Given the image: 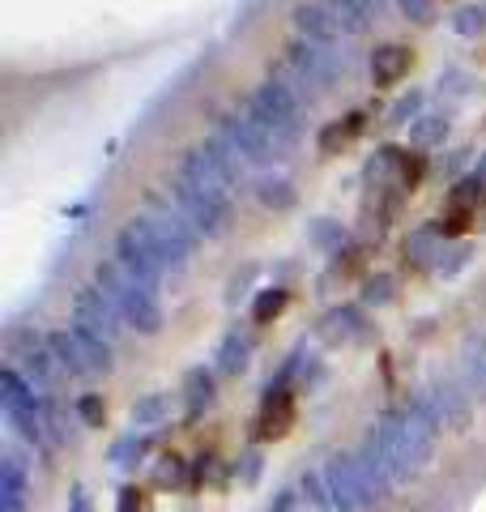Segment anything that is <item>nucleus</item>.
Wrapping results in <instances>:
<instances>
[{
	"label": "nucleus",
	"instance_id": "nucleus-1",
	"mask_svg": "<svg viewBox=\"0 0 486 512\" xmlns=\"http://www.w3.org/2000/svg\"><path fill=\"white\" fill-rule=\"evenodd\" d=\"M435 431H440V427H435L423 410L401 406V410H388L384 419L376 423V431L363 440V453L384 470L388 483L401 487V483H410V478L431 461Z\"/></svg>",
	"mask_w": 486,
	"mask_h": 512
},
{
	"label": "nucleus",
	"instance_id": "nucleus-2",
	"mask_svg": "<svg viewBox=\"0 0 486 512\" xmlns=\"http://www.w3.org/2000/svg\"><path fill=\"white\" fill-rule=\"evenodd\" d=\"M320 483H324V495H329V508L333 512H359V508H371L380 504L388 495V478L384 470L371 461L363 448L359 453H337L320 466Z\"/></svg>",
	"mask_w": 486,
	"mask_h": 512
},
{
	"label": "nucleus",
	"instance_id": "nucleus-3",
	"mask_svg": "<svg viewBox=\"0 0 486 512\" xmlns=\"http://www.w3.org/2000/svg\"><path fill=\"white\" fill-rule=\"evenodd\" d=\"M243 107H248V111H252V120L269 133L273 154H278V163L299 150V137H303V111H307V103H303L299 94L282 82V77H265V82L256 86V90L248 94V99H243Z\"/></svg>",
	"mask_w": 486,
	"mask_h": 512
},
{
	"label": "nucleus",
	"instance_id": "nucleus-4",
	"mask_svg": "<svg viewBox=\"0 0 486 512\" xmlns=\"http://www.w3.org/2000/svg\"><path fill=\"white\" fill-rule=\"evenodd\" d=\"M94 286L116 303L124 325L145 333V338H154V333L162 329V303H158V291L154 286H145L141 278H133L128 269L111 256V261H99V269H94Z\"/></svg>",
	"mask_w": 486,
	"mask_h": 512
},
{
	"label": "nucleus",
	"instance_id": "nucleus-5",
	"mask_svg": "<svg viewBox=\"0 0 486 512\" xmlns=\"http://www.w3.org/2000/svg\"><path fill=\"white\" fill-rule=\"evenodd\" d=\"M116 261H120L133 278H141L145 286H154V291H158V282L171 274L167 252H162L158 235H154L150 222H145V214L128 218L124 227H120V235H116Z\"/></svg>",
	"mask_w": 486,
	"mask_h": 512
},
{
	"label": "nucleus",
	"instance_id": "nucleus-6",
	"mask_svg": "<svg viewBox=\"0 0 486 512\" xmlns=\"http://www.w3.org/2000/svg\"><path fill=\"white\" fill-rule=\"evenodd\" d=\"M286 64L295 69L307 86H312L316 94L329 90L337 77H346L354 69L350 52H342L337 43H312V39H295L286 47Z\"/></svg>",
	"mask_w": 486,
	"mask_h": 512
},
{
	"label": "nucleus",
	"instance_id": "nucleus-7",
	"mask_svg": "<svg viewBox=\"0 0 486 512\" xmlns=\"http://www.w3.org/2000/svg\"><path fill=\"white\" fill-rule=\"evenodd\" d=\"M218 137H226L231 146L248 158L252 167H269V163H278V154H273V141L261 124L252 120V111L248 107H235V111H226V116L218 120Z\"/></svg>",
	"mask_w": 486,
	"mask_h": 512
},
{
	"label": "nucleus",
	"instance_id": "nucleus-8",
	"mask_svg": "<svg viewBox=\"0 0 486 512\" xmlns=\"http://www.w3.org/2000/svg\"><path fill=\"white\" fill-rule=\"evenodd\" d=\"M167 192L175 197V205H180V210L192 218V227L201 231V239L226 231V222H231V197H205V192L188 188L184 180H171Z\"/></svg>",
	"mask_w": 486,
	"mask_h": 512
},
{
	"label": "nucleus",
	"instance_id": "nucleus-9",
	"mask_svg": "<svg viewBox=\"0 0 486 512\" xmlns=\"http://www.w3.org/2000/svg\"><path fill=\"white\" fill-rule=\"evenodd\" d=\"M73 325L99 333V338H107V342H120L124 316H120L116 303H111V299L99 291V286L90 282V286H81L77 299H73Z\"/></svg>",
	"mask_w": 486,
	"mask_h": 512
},
{
	"label": "nucleus",
	"instance_id": "nucleus-10",
	"mask_svg": "<svg viewBox=\"0 0 486 512\" xmlns=\"http://www.w3.org/2000/svg\"><path fill=\"white\" fill-rule=\"evenodd\" d=\"M410 406L423 410L435 427H452V431H461L469 423V414H474L469 410V393H461L457 384H435V389H423Z\"/></svg>",
	"mask_w": 486,
	"mask_h": 512
},
{
	"label": "nucleus",
	"instance_id": "nucleus-11",
	"mask_svg": "<svg viewBox=\"0 0 486 512\" xmlns=\"http://www.w3.org/2000/svg\"><path fill=\"white\" fill-rule=\"evenodd\" d=\"M295 30L299 39H312V43H342L346 30L337 26V13L329 9V0H303V5H295Z\"/></svg>",
	"mask_w": 486,
	"mask_h": 512
},
{
	"label": "nucleus",
	"instance_id": "nucleus-12",
	"mask_svg": "<svg viewBox=\"0 0 486 512\" xmlns=\"http://www.w3.org/2000/svg\"><path fill=\"white\" fill-rule=\"evenodd\" d=\"M201 154L209 158V167H214L218 175H222V180H226V188H243V180H248V171H252V163H248V158H243L235 146H231V141H226V137H205L201 141Z\"/></svg>",
	"mask_w": 486,
	"mask_h": 512
},
{
	"label": "nucleus",
	"instance_id": "nucleus-13",
	"mask_svg": "<svg viewBox=\"0 0 486 512\" xmlns=\"http://www.w3.org/2000/svg\"><path fill=\"white\" fill-rule=\"evenodd\" d=\"M410 64H414L410 47H401V43H384V47H376V52H371L367 69H371V82H376V86H397L401 77L410 73Z\"/></svg>",
	"mask_w": 486,
	"mask_h": 512
},
{
	"label": "nucleus",
	"instance_id": "nucleus-14",
	"mask_svg": "<svg viewBox=\"0 0 486 512\" xmlns=\"http://www.w3.org/2000/svg\"><path fill=\"white\" fill-rule=\"evenodd\" d=\"M18 372L30 380V389H35L39 397H43V393L52 389V384L64 376V372H60V363H56V355H52V350H47V346H39V342H35V346H30L26 355H22V367H18Z\"/></svg>",
	"mask_w": 486,
	"mask_h": 512
},
{
	"label": "nucleus",
	"instance_id": "nucleus-15",
	"mask_svg": "<svg viewBox=\"0 0 486 512\" xmlns=\"http://www.w3.org/2000/svg\"><path fill=\"white\" fill-rule=\"evenodd\" d=\"M26 491H30V478L22 470V461L5 457L0 461V512H22L26 508Z\"/></svg>",
	"mask_w": 486,
	"mask_h": 512
},
{
	"label": "nucleus",
	"instance_id": "nucleus-16",
	"mask_svg": "<svg viewBox=\"0 0 486 512\" xmlns=\"http://www.w3.org/2000/svg\"><path fill=\"white\" fill-rule=\"evenodd\" d=\"M47 350L56 355V363H60L64 376H94L90 363H86V355H81L77 338H73V329H52V333H47Z\"/></svg>",
	"mask_w": 486,
	"mask_h": 512
},
{
	"label": "nucleus",
	"instance_id": "nucleus-17",
	"mask_svg": "<svg viewBox=\"0 0 486 512\" xmlns=\"http://www.w3.org/2000/svg\"><path fill=\"white\" fill-rule=\"evenodd\" d=\"M363 124H367L363 111H354V116H346V120H329V124H324L320 133H316V150H320V154H342L350 141L363 133Z\"/></svg>",
	"mask_w": 486,
	"mask_h": 512
},
{
	"label": "nucleus",
	"instance_id": "nucleus-18",
	"mask_svg": "<svg viewBox=\"0 0 486 512\" xmlns=\"http://www.w3.org/2000/svg\"><path fill=\"white\" fill-rule=\"evenodd\" d=\"M444 248H448V235L431 222V227H418L410 239H405V261L435 269V261H440V252H444Z\"/></svg>",
	"mask_w": 486,
	"mask_h": 512
},
{
	"label": "nucleus",
	"instance_id": "nucleus-19",
	"mask_svg": "<svg viewBox=\"0 0 486 512\" xmlns=\"http://www.w3.org/2000/svg\"><path fill=\"white\" fill-rule=\"evenodd\" d=\"M252 192H256V201H261L265 210H273V214L295 210V201H299V192H295V184H290L286 175H261Z\"/></svg>",
	"mask_w": 486,
	"mask_h": 512
},
{
	"label": "nucleus",
	"instance_id": "nucleus-20",
	"mask_svg": "<svg viewBox=\"0 0 486 512\" xmlns=\"http://www.w3.org/2000/svg\"><path fill=\"white\" fill-rule=\"evenodd\" d=\"M329 9L337 13V26H342L346 35H363L371 13L380 9V0H329Z\"/></svg>",
	"mask_w": 486,
	"mask_h": 512
},
{
	"label": "nucleus",
	"instance_id": "nucleus-21",
	"mask_svg": "<svg viewBox=\"0 0 486 512\" xmlns=\"http://www.w3.org/2000/svg\"><path fill=\"white\" fill-rule=\"evenodd\" d=\"M248 363H252V342L239 338V329L226 333L222 346H218V372L222 376H239V372H248Z\"/></svg>",
	"mask_w": 486,
	"mask_h": 512
},
{
	"label": "nucleus",
	"instance_id": "nucleus-22",
	"mask_svg": "<svg viewBox=\"0 0 486 512\" xmlns=\"http://www.w3.org/2000/svg\"><path fill=\"white\" fill-rule=\"evenodd\" d=\"M444 137H448V111H427V116H418L410 124V141L418 150L444 146Z\"/></svg>",
	"mask_w": 486,
	"mask_h": 512
},
{
	"label": "nucleus",
	"instance_id": "nucleus-23",
	"mask_svg": "<svg viewBox=\"0 0 486 512\" xmlns=\"http://www.w3.org/2000/svg\"><path fill=\"white\" fill-rule=\"evenodd\" d=\"M324 338L329 342H354L363 338V312L359 308H337L324 316Z\"/></svg>",
	"mask_w": 486,
	"mask_h": 512
},
{
	"label": "nucleus",
	"instance_id": "nucleus-24",
	"mask_svg": "<svg viewBox=\"0 0 486 512\" xmlns=\"http://www.w3.org/2000/svg\"><path fill=\"white\" fill-rule=\"evenodd\" d=\"M307 239H312V248H320V252H342L346 248V227L333 222V218H316Z\"/></svg>",
	"mask_w": 486,
	"mask_h": 512
},
{
	"label": "nucleus",
	"instance_id": "nucleus-25",
	"mask_svg": "<svg viewBox=\"0 0 486 512\" xmlns=\"http://www.w3.org/2000/svg\"><path fill=\"white\" fill-rule=\"evenodd\" d=\"M184 384H188V414H201L209 402H214V376H209L205 367H192Z\"/></svg>",
	"mask_w": 486,
	"mask_h": 512
},
{
	"label": "nucleus",
	"instance_id": "nucleus-26",
	"mask_svg": "<svg viewBox=\"0 0 486 512\" xmlns=\"http://www.w3.org/2000/svg\"><path fill=\"white\" fill-rule=\"evenodd\" d=\"M286 303H290V295L282 291V286H269V291L256 295V303H252V320H256V325H269V320H278V316H282Z\"/></svg>",
	"mask_w": 486,
	"mask_h": 512
},
{
	"label": "nucleus",
	"instance_id": "nucleus-27",
	"mask_svg": "<svg viewBox=\"0 0 486 512\" xmlns=\"http://www.w3.org/2000/svg\"><path fill=\"white\" fill-rule=\"evenodd\" d=\"M457 35H465V39H474V35H482L486 30V5H461L457 13H452V22H448Z\"/></svg>",
	"mask_w": 486,
	"mask_h": 512
},
{
	"label": "nucleus",
	"instance_id": "nucleus-28",
	"mask_svg": "<svg viewBox=\"0 0 486 512\" xmlns=\"http://www.w3.org/2000/svg\"><path fill=\"white\" fill-rule=\"evenodd\" d=\"M171 414V406H167V397H158V393H150L145 402H137L133 406V427H158L162 419Z\"/></svg>",
	"mask_w": 486,
	"mask_h": 512
},
{
	"label": "nucleus",
	"instance_id": "nucleus-29",
	"mask_svg": "<svg viewBox=\"0 0 486 512\" xmlns=\"http://www.w3.org/2000/svg\"><path fill=\"white\" fill-rule=\"evenodd\" d=\"M397 13L405 22L414 26H435V18H440V9H435V0H393Z\"/></svg>",
	"mask_w": 486,
	"mask_h": 512
},
{
	"label": "nucleus",
	"instance_id": "nucleus-30",
	"mask_svg": "<svg viewBox=\"0 0 486 512\" xmlns=\"http://www.w3.org/2000/svg\"><path fill=\"white\" fill-rule=\"evenodd\" d=\"M418 107H423V90L401 94V99L393 103V111H388V124H414L418 120Z\"/></svg>",
	"mask_w": 486,
	"mask_h": 512
},
{
	"label": "nucleus",
	"instance_id": "nucleus-31",
	"mask_svg": "<svg viewBox=\"0 0 486 512\" xmlns=\"http://www.w3.org/2000/svg\"><path fill=\"white\" fill-rule=\"evenodd\" d=\"M137 457H145V436H137V431L111 444V461H116V466H133Z\"/></svg>",
	"mask_w": 486,
	"mask_h": 512
},
{
	"label": "nucleus",
	"instance_id": "nucleus-32",
	"mask_svg": "<svg viewBox=\"0 0 486 512\" xmlns=\"http://www.w3.org/2000/svg\"><path fill=\"white\" fill-rule=\"evenodd\" d=\"M423 171H427L423 154H410V150H405V154H401V175H397V188L414 192V188H418V180H423Z\"/></svg>",
	"mask_w": 486,
	"mask_h": 512
},
{
	"label": "nucleus",
	"instance_id": "nucleus-33",
	"mask_svg": "<svg viewBox=\"0 0 486 512\" xmlns=\"http://www.w3.org/2000/svg\"><path fill=\"white\" fill-rule=\"evenodd\" d=\"M388 299H393V278H388V274L367 278V286H363V303H371V308H384Z\"/></svg>",
	"mask_w": 486,
	"mask_h": 512
},
{
	"label": "nucleus",
	"instance_id": "nucleus-34",
	"mask_svg": "<svg viewBox=\"0 0 486 512\" xmlns=\"http://www.w3.org/2000/svg\"><path fill=\"white\" fill-rule=\"evenodd\" d=\"M465 256H469V244H448L444 252H440V261H435V274H457V269L465 265Z\"/></svg>",
	"mask_w": 486,
	"mask_h": 512
},
{
	"label": "nucleus",
	"instance_id": "nucleus-35",
	"mask_svg": "<svg viewBox=\"0 0 486 512\" xmlns=\"http://www.w3.org/2000/svg\"><path fill=\"white\" fill-rule=\"evenodd\" d=\"M77 414H81V419H86V427H99L107 410H103V402H99V397L90 393V397H81V402H77Z\"/></svg>",
	"mask_w": 486,
	"mask_h": 512
},
{
	"label": "nucleus",
	"instance_id": "nucleus-36",
	"mask_svg": "<svg viewBox=\"0 0 486 512\" xmlns=\"http://www.w3.org/2000/svg\"><path fill=\"white\" fill-rule=\"evenodd\" d=\"M435 86H440V94L448 90L452 99H461V94L469 90V77H465L461 69H448V73H444V77H440V82H435Z\"/></svg>",
	"mask_w": 486,
	"mask_h": 512
},
{
	"label": "nucleus",
	"instance_id": "nucleus-37",
	"mask_svg": "<svg viewBox=\"0 0 486 512\" xmlns=\"http://www.w3.org/2000/svg\"><path fill=\"white\" fill-rule=\"evenodd\" d=\"M256 470H261V453H248V457H243V478H248V483H252Z\"/></svg>",
	"mask_w": 486,
	"mask_h": 512
},
{
	"label": "nucleus",
	"instance_id": "nucleus-38",
	"mask_svg": "<svg viewBox=\"0 0 486 512\" xmlns=\"http://www.w3.org/2000/svg\"><path fill=\"white\" fill-rule=\"evenodd\" d=\"M474 175H478V184L486 188V154H482V163H478V171H474Z\"/></svg>",
	"mask_w": 486,
	"mask_h": 512
}]
</instances>
